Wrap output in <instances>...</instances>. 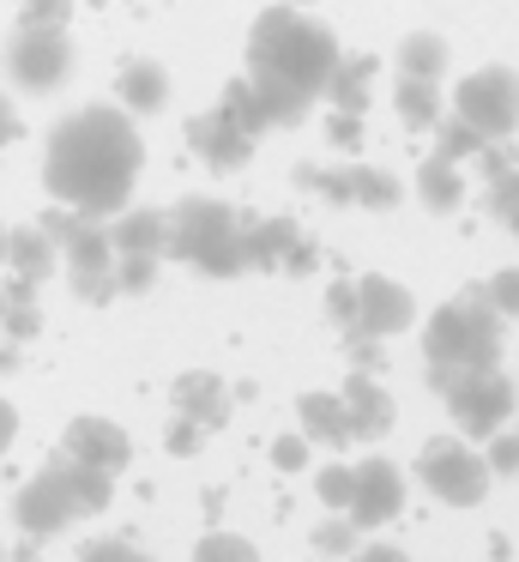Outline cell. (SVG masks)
<instances>
[{"mask_svg":"<svg viewBox=\"0 0 519 562\" xmlns=\"http://www.w3.org/2000/svg\"><path fill=\"white\" fill-rule=\"evenodd\" d=\"M19 134H24V115H19V103H12L7 91H0V151H7Z\"/></svg>","mask_w":519,"mask_h":562,"instance_id":"obj_41","label":"cell"},{"mask_svg":"<svg viewBox=\"0 0 519 562\" xmlns=\"http://www.w3.org/2000/svg\"><path fill=\"white\" fill-rule=\"evenodd\" d=\"M12 436H19V412H12V400H0V453L12 448Z\"/></svg>","mask_w":519,"mask_h":562,"instance_id":"obj_44","label":"cell"},{"mask_svg":"<svg viewBox=\"0 0 519 562\" xmlns=\"http://www.w3.org/2000/svg\"><path fill=\"white\" fill-rule=\"evenodd\" d=\"M109 502H115V472H97V465L72 460V453H55V460L19 490L12 514H19V526L31 538H48V532H67L84 514H103Z\"/></svg>","mask_w":519,"mask_h":562,"instance_id":"obj_4","label":"cell"},{"mask_svg":"<svg viewBox=\"0 0 519 562\" xmlns=\"http://www.w3.org/2000/svg\"><path fill=\"white\" fill-rule=\"evenodd\" d=\"M60 260H67V272H72L79 303H109V296H115V243H109V231H97V218L79 224V231L60 243Z\"/></svg>","mask_w":519,"mask_h":562,"instance_id":"obj_11","label":"cell"},{"mask_svg":"<svg viewBox=\"0 0 519 562\" xmlns=\"http://www.w3.org/2000/svg\"><path fill=\"white\" fill-rule=\"evenodd\" d=\"M115 98H121L127 115H157L169 103V74L157 61H127L121 79H115Z\"/></svg>","mask_w":519,"mask_h":562,"instance_id":"obj_18","label":"cell"},{"mask_svg":"<svg viewBox=\"0 0 519 562\" xmlns=\"http://www.w3.org/2000/svg\"><path fill=\"white\" fill-rule=\"evenodd\" d=\"M193 448H200V424H193V417H181V424L169 429V453H176V460H188Z\"/></svg>","mask_w":519,"mask_h":562,"instance_id":"obj_42","label":"cell"},{"mask_svg":"<svg viewBox=\"0 0 519 562\" xmlns=\"http://www.w3.org/2000/svg\"><path fill=\"white\" fill-rule=\"evenodd\" d=\"M79 562H151L139 544H127V538H103V544H84Z\"/></svg>","mask_w":519,"mask_h":562,"instance_id":"obj_37","label":"cell"},{"mask_svg":"<svg viewBox=\"0 0 519 562\" xmlns=\"http://www.w3.org/2000/svg\"><path fill=\"white\" fill-rule=\"evenodd\" d=\"M139 127L121 110H72L48 127L43 146V188L60 206H79L84 218H115L127 206L133 182H139Z\"/></svg>","mask_w":519,"mask_h":562,"instance_id":"obj_1","label":"cell"},{"mask_svg":"<svg viewBox=\"0 0 519 562\" xmlns=\"http://www.w3.org/2000/svg\"><path fill=\"white\" fill-rule=\"evenodd\" d=\"M417 194H422V206L429 212H453L459 200H465V176H459V164L453 158H422V170H417Z\"/></svg>","mask_w":519,"mask_h":562,"instance_id":"obj_25","label":"cell"},{"mask_svg":"<svg viewBox=\"0 0 519 562\" xmlns=\"http://www.w3.org/2000/svg\"><path fill=\"white\" fill-rule=\"evenodd\" d=\"M483 460H489L495 477H514V472H519V436H501V429H495V436H489V453H483Z\"/></svg>","mask_w":519,"mask_h":562,"instance_id":"obj_36","label":"cell"},{"mask_svg":"<svg viewBox=\"0 0 519 562\" xmlns=\"http://www.w3.org/2000/svg\"><path fill=\"white\" fill-rule=\"evenodd\" d=\"M163 255H115V291H151Z\"/></svg>","mask_w":519,"mask_h":562,"instance_id":"obj_34","label":"cell"},{"mask_svg":"<svg viewBox=\"0 0 519 562\" xmlns=\"http://www.w3.org/2000/svg\"><path fill=\"white\" fill-rule=\"evenodd\" d=\"M0 369H19V351H12V345H0Z\"/></svg>","mask_w":519,"mask_h":562,"instance_id":"obj_45","label":"cell"},{"mask_svg":"<svg viewBox=\"0 0 519 562\" xmlns=\"http://www.w3.org/2000/svg\"><path fill=\"white\" fill-rule=\"evenodd\" d=\"M109 243H115V255H163L169 212H157V206H121L115 224H109Z\"/></svg>","mask_w":519,"mask_h":562,"instance_id":"obj_17","label":"cell"},{"mask_svg":"<svg viewBox=\"0 0 519 562\" xmlns=\"http://www.w3.org/2000/svg\"><path fill=\"white\" fill-rule=\"evenodd\" d=\"M0 333H7V339H31V333H43L36 279H24V272H12V284L0 291Z\"/></svg>","mask_w":519,"mask_h":562,"instance_id":"obj_22","label":"cell"},{"mask_svg":"<svg viewBox=\"0 0 519 562\" xmlns=\"http://www.w3.org/2000/svg\"><path fill=\"white\" fill-rule=\"evenodd\" d=\"M483 291H489L495 308H501V321L519 315V267H507V272H495V279H483Z\"/></svg>","mask_w":519,"mask_h":562,"instance_id":"obj_35","label":"cell"},{"mask_svg":"<svg viewBox=\"0 0 519 562\" xmlns=\"http://www.w3.org/2000/svg\"><path fill=\"white\" fill-rule=\"evenodd\" d=\"M398 74H410V79H435V86H441V74H447V61H453V55H447V37H435V31H410L405 43H398Z\"/></svg>","mask_w":519,"mask_h":562,"instance_id":"obj_26","label":"cell"},{"mask_svg":"<svg viewBox=\"0 0 519 562\" xmlns=\"http://www.w3.org/2000/svg\"><path fill=\"white\" fill-rule=\"evenodd\" d=\"M350 520H357V532H381V526H393L398 514H405V472H398L386 453H369V460L357 465V490H350Z\"/></svg>","mask_w":519,"mask_h":562,"instance_id":"obj_10","label":"cell"},{"mask_svg":"<svg viewBox=\"0 0 519 562\" xmlns=\"http://www.w3.org/2000/svg\"><path fill=\"white\" fill-rule=\"evenodd\" d=\"M296 412H302V436L308 441H326V448H345L350 441V417H345L338 393H302Z\"/></svg>","mask_w":519,"mask_h":562,"instance_id":"obj_21","label":"cell"},{"mask_svg":"<svg viewBox=\"0 0 519 562\" xmlns=\"http://www.w3.org/2000/svg\"><path fill=\"white\" fill-rule=\"evenodd\" d=\"M483 146H489V139L477 134V127L471 122H459L453 110H441V122H435V151H441V158H483Z\"/></svg>","mask_w":519,"mask_h":562,"instance_id":"obj_29","label":"cell"},{"mask_svg":"<svg viewBox=\"0 0 519 562\" xmlns=\"http://www.w3.org/2000/svg\"><path fill=\"white\" fill-rule=\"evenodd\" d=\"M350 490H357V465H326V472L314 477V496H320L332 514L350 508Z\"/></svg>","mask_w":519,"mask_h":562,"instance_id":"obj_32","label":"cell"},{"mask_svg":"<svg viewBox=\"0 0 519 562\" xmlns=\"http://www.w3.org/2000/svg\"><path fill=\"white\" fill-rule=\"evenodd\" d=\"M338 67V43L326 25H314L308 13H290V7H272V13L253 19L248 31V79L253 91L272 110V127H296L314 103L326 98Z\"/></svg>","mask_w":519,"mask_h":562,"instance_id":"obj_2","label":"cell"},{"mask_svg":"<svg viewBox=\"0 0 519 562\" xmlns=\"http://www.w3.org/2000/svg\"><path fill=\"white\" fill-rule=\"evenodd\" d=\"M296 224L290 218H260V224H241V248H248V267H284L296 255Z\"/></svg>","mask_w":519,"mask_h":562,"instance_id":"obj_20","label":"cell"},{"mask_svg":"<svg viewBox=\"0 0 519 562\" xmlns=\"http://www.w3.org/2000/svg\"><path fill=\"white\" fill-rule=\"evenodd\" d=\"M369 79H374V55H338L332 86H326L332 110H350V115H362V110H369Z\"/></svg>","mask_w":519,"mask_h":562,"instance_id":"obj_24","label":"cell"},{"mask_svg":"<svg viewBox=\"0 0 519 562\" xmlns=\"http://www.w3.org/2000/svg\"><path fill=\"white\" fill-rule=\"evenodd\" d=\"M326 315H332L345 333H357V284H332V296H326Z\"/></svg>","mask_w":519,"mask_h":562,"instance_id":"obj_40","label":"cell"},{"mask_svg":"<svg viewBox=\"0 0 519 562\" xmlns=\"http://www.w3.org/2000/svg\"><path fill=\"white\" fill-rule=\"evenodd\" d=\"M217 115H224L236 134H248V139H260L266 127H272V110H266V98L253 91V79H229L224 98H217Z\"/></svg>","mask_w":519,"mask_h":562,"instance_id":"obj_23","label":"cell"},{"mask_svg":"<svg viewBox=\"0 0 519 562\" xmlns=\"http://www.w3.org/2000/svg\"><path fill=\"white\" fill-rule=\"evenodd\" d=\"M7 267H12V272H24V279H36V284H43L48 272L60 267V248H55V236H48L43 224H24V231H7Z\"/></svg>","mask_w":519,"mask_h":562,"instance_id":"obj_19","label":"cell"},{"mask_svg":"<svg viewBox=\"0 0 519 562\" xmlns=\"http://www.w3.org/2000/svg\"><path fill=\"white\" fill-rule=\"evenodd\" d=\"M345 182H350V206H369V212H393L398 206V176L374 170V164H362V158L345 164Z\"/></svg>","mask_w":519,"mask_h":562,"instance_id":"obj_27","label":"cell"},{"mask_svg":"<svg viewBox=\"0 0 519 562\" xmlns=\"http://www.w3.org/2000/svg\"><path fill=\"white\" fill-rule=\"evenodd\" d=\"M19 13H24V25H67L72 0H19Z\"/></svg>","mask_w":519,"mask_h":562,"instance_id":"obj_38","label":"cell"},{"mask_svg":"<svg viewBox=\"0 0 519 562\" xmlns=\"http://www.w3.org/2000/svg\"><path fill=\"white\" fill-rule=\"evenodd\" d=\"M417 477L429 484V496H441L447 508H477L483 496H489V460H483L471 441H459V436H435V441H422V453H417Z\"/></svg>","mask_w":519,"mask_h":562,"instance_id":"obj_6","label":"cell"},{"mask_svg":"<svg viewBox=\"0 0 519 562\" xmlns=\"http://www.w3.org/2000/svg\"><path fill=\"white\" fill-rule=\"evenodd\" d=\"M188 146L200 151L212 170H241V164H248V151H253V139L236 134V127L212 110V115H193V122H188Z\"/></svg>","mask_w":519,"mask_h":562,"instance_id":"obj_16","label":"cell"},{"mask_svg":"<svg viewBox=\"0 0 519 562\" xmlns=\"http://www.w3.org/2000/svg\"><path fill=\"white\" fill-rule=\"evenodd\" d=\"M453 115L471 122L483 139H507L519 127V74L514 67H477L471 79H459Z\"/></svg>","mask_w":519,"mask_h":562,"instance_id":"obj_8","label":"cell"},{"mask_svg":"<svg viewBox=\"0 0 519 562\" xmlns=\"http://www.w3.org/2000/svg\"><path fill=\"white\" fill-rule=\"evenodd\" d=\"M410 321H417V296H410L398 279H386V272H362L357 279V333L393 339V333L410 327Z\"/></svg>","mask_w":519,"mask_h":562,"instance_id":"obj_12","label":"cell"},{"mask_svg":"<svg viewBox=\"0 0 519 562\" xmlns=\"http://www.w3.org/2000/svg\"><path fill=\"white\" fill-rule=\"evenodd\" d=\"M422 351H429V387L435 393L453 375H465V369H489L495 357H501V308L489 303V291H483V284H465L453 303L435 308Z\"/></svg>","mask_w":519,"mask_h":562,"instance_id":"obj_3","label":"cell"},{"mask_svg":"<svg viewBox=\"0 0 519 562\" xmlns=\"http://www.w3.org/2000/svg\"><path fill=\"white\" fill-rule=\"evenodd\" d=\"M489 206H495V218H501L507 231L519 236V164H514V170H501V176L489 182Z\"/></svg>","mask_w":519,"mask_h":562,"instance_id":"obj_33","label":"cell"},{"mask_svg":"<svg viewBox=\"0 0 519 562\" xmlns=\"http://www.w3.org/2000/svg\"><path fill=\"white\" fill-rule=\"evenodd\" d=\"M393 110H398V122H405V127H435V122H441V91H435V79L398 74Z\"/></svg>","mask_w":519,"mask_h":562,"instance_id":"obj_28","label":"cell"},{"mask_svg":"<svg viewBox=\"0 0 519 562\" xmlns=\"http://www.w3.org/2000/svg\"><path fill=\"white\" fill-rule=\"evenodd\" d=\"M338 400H345V417H350V441H381L386 429H393V417H398L393 412V393H386L369 369H357Z\"/></svg>","mask_w":519,"mask_h":562,"instance_id":"obj_14","label":"cell"},{"mask_svg":"<svg viewBox=\"0 0 519 562\" xmlns=\"http://www.w3.org/2000/svg\"><path fill=\"white\" fill-rule=\"evenodd\" d=\"M0 562H7V544H0Z\"/></svg>","mask_w":519,"mask_h":562,"instance_id":"obj_48","label":"cell"},{"mask_svg":"<svg viewBox=\"0 0 519 562\" xmlns=\"http://www.w3.org/2000/svg\"><path fill=\"white\" fill-rule=\"evenodd\" d=\"M60 453L97 465V472H121L133 460V436L115 424V417H72L67 436H60Z\"/></svg>","mask_w":519,"mask_h":562,"instance_id":"obj_13","label":"cell"},{"mask_svg":"<svg viewBox=\"0 0 519 562\" xmlns=\"http://www.w3.org/2000/svg\"><path fill=\"white\" fill-rule=\"evenodd\" d=\"M7 74L19 91H60L72 74V43L60 25H19V37L7 43Z\"/></svg>","mask_w":519,"mask_h":562,"instance_id":"obj_9","label":"cell"},{"mask_svg":"<svg viewBox=\"0 0 519 562\" xmlns=\"http://www.w3.org/2000/svg\"><path fill=\"white\" fill-rule=\"evenodd\" d=\"M441 400H447V412H453V424H459V436H471V441H489L495 429L507 424V417L519 412V387L501 375V369H465V375H453L441 387Z\"/></svg>","mask_w":519,"mask_h":562,"instance_id":"obj_7","label":"cell"},{"mask_svg":"<svg viewBox=\"0 0 519 562\" xmlns=\"http://www.w3.org/2000/svg\"><path fill=\"white\" fill-rule=\"evenodd\" d=\"M169 400H176L181 417H193L200 429H217L229 424V412H236V400H229V387L217 375H205V369H193V375H181L176 387H169Z\"/></svg>","mask_w":519,"mask_h":562,"instance_id":"obj_15","label":"cell"},{"mask_svg":"<svg viewBox=\"0 0 519 562\" xmlns=\"http://www.w3.org/2000/svg\"><path fill=\"white\" fill-rule=\"evenodd\" d=\"M193 562H260V550L241 532H205L200 544H193Z\"/></svg>","mask_w":519,"mask_h":562,"instance_id":"obj_30","label":"cell"},{"mask_svg":"<svg viewBox=\"0 0 519 562\" xmlns=\"http://www.w3.org/2000/svg\"><path fill=\"white\" fill-rule=\"evenodd\" d=\"M284 7H314V0H284Z\"/></svg>","mask_w":519,"mask_h":562,"instance_id":"obj_47","label":"cell"},{"mask_svg":"<svg viewBox=\"0 0 519 562\" xmlns=\"http://www.w3.org/2000/svg\"><path fill=\"white\" fill-rule=\"evenodd\" d=\"M314 550H320L326 562H345L350 550H357V520H350V514H332L326 526H314Z\"/></svg>","mask_w":519,"mask_h":562,"instance_id":"obj_31","label":"cell"},{"mask_svg":"<svg viewBox=\"0 0 519 562\" xmlns=\"http://www.w3.org/2000/svg\"><path fill=\"white\" fill-rule=\"evenodd\" d=\"M272 465L278 472H302V465H308V436H278L272 441Z\"/></svg>","mask_w":519,"mask_h":562,"instance_id":"obj_39","label":"cell"},{"mask_svg":"<svg viewBox=\"0 0 519 562\" xmlns=\"http://www.w3.org/2000/svg\"><path fill=\"white\" fill-rule=\"evenodd\" d=\"M163 255H181L188 267L212 272V279H236L248 272V248H241V224L224 200L212 194H188L169 206V243Z\"/></svg>","mask_w":519,"mask_h":562,"instance_id":"obj_5","label":"cell"},{"mask_svg":"<svg viewBox=\"0 0 519 562\" xmlns=\"http://www.w3.org/2000/svg\"><path fill=\"white\" fill-rule=\"evenodd\" d=\"M0 267H7V231H0Z\"/></svg>","mask_w":519,"mask_h":562,"instance_id":"obj_46","label":"cell"},{"mask_svg":"<svg viewBox=\"0 0 519 562\" xmlns=\"http://www.w3.org/2000/svg\"><path fill=\"white\" fill-rule=\"evenodd\" d=\"M357 562H410V557H405L398 544H362V550H357Z\"/></svg>","mask_w":519,"mask_h":562,"instance_id":"obj_43","label":"cell"}]
</instances>
